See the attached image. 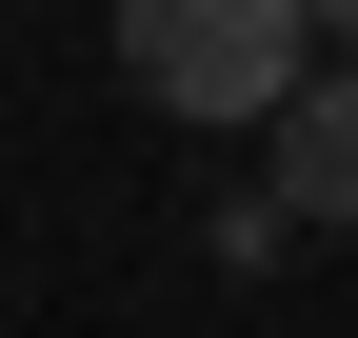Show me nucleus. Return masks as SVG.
I'll return each instance as SVG.
<instances>
[{"label": "nucleus", "mask_w": 358, "mask_h": 338, "mask_svg": "<svg viewBox=\"0 0 358 338\" xmlns=\"http://www.w3.org/2000/svg\"><path fill=\"white\" fill-rule=\"evenodd\" d=\"M299 20H338V40H358V0H299Z\"/></svg>", "instance_id": "7ed1b4c3"}, {"label": "nucleus", "mask_w": 358, "mask_h": 338, "mask_svg": "<svg viewBox=\"0 0 358 338\" xmlns=\"http://www.w3.org/2000/svg\"><path fill=\"white\" fill-rule=\"evenodd\" d=\"M120 80L159 119H279L319 80V20L299 0H120Z\"/></svg>", "instance_id": "f257e3e1"}, {"label": "nucleus", "mask_w": 358, "mask_h": 338, "mask_svg": "<svg viewBox=\"0 0 358 338\" xmlns=\"http://www.w3.org/2000/svg\"><path fill=\"white\" fill-rule=\"evenodd\" d=\"M259 159H279V179H259L279 219H338V239H358V60H319V80H299V100L259 119Z\"/></svg>", "instance_id": "f03ea898"}]
</instances>
